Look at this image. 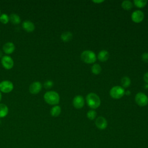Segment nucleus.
Segmentation results:
<instances>
[{"instance_id": "obj_18", "label": "nucleus", "mask_w": 148, "mask_h": 148, "mask_svg": "<svg viewBox=\"0 0 148 148\" xmlns=\"http://www.w3.org/2000/svg\"><path fill=\"white\" fill-rule=\"evenodd\" d=\"M9 20H10L11 23L13 24H18L20 23L21 21L20 17H19V16L15 13H12L10 15Z\"/></svg>"}, {"instance_id": "obj_6", "label": "nucleus", "mask_w": 148, "mask_h": 148, "mask_svg": "<svg viewBox=\"0 0 148 148\" xmlns=\"http://www.w3.org/2000/svg\"><path fill=\"white\" fill-rule=\"evenodd\" d=\"M14 88L13 84L9 80H3L0 83V91L4 93L11 92Z\"/></svg>"}, {"instance_id": "obj_30", "label": "nucleus", "mask_w": 148, "mask_h": 148, "mask_svg": "<svg viewBox=\"0 0 148 148\" xmlns=\"http://www.w3.org/2000/svg\"><path fill=\"white\" fill-rule=\"evenodd\" d=\"M1 99H2V94H1V92L0 91V101H1Z\"/></svg>"}, {"instance_id": "obj_32", "label": "nucleus", "mask_w": 148, "mask_h": 148, "mask_svg": "<svg viewBox=\"0 0 148 148\" xmlns=\"http://www.w3.org/2000/svg\"><path fill=\"white\" fill-rule=\"evenodd\" d=\"M0 14H1V10H0Z\"/></svg>"}, {"instance_id": "obj_19", "label": "nucleus", "mask_w": 148, "mask_h": 148, "mask_svg": "<svg viewBox=\"0 0 148 148\" xmlns=\"http://www.w3.org/2000/svg\"><path fill=\"white\" fill-rule=\"evenodd\" d=\"M121 6L125 10H130L132 8V3L130 1H124L121 3Z\"/></svg>"}, {"instance_id": "obj_11", "label": "nucleus", "mask_w": 148, "mask_h": 148, "mask_svg": "<svg viewBox=\"0 0 148 148\" xmlns=\"http://www.w3.org/2000/svg\"><path fill=\"white\" fill-rule=\"evenodd\" d=\"M73 105L75 108L77 109H80L83 108L84 105V99L81 95H77L75 97L73 100Z\"/></svg>"}, {"instance_id": "obj_17", "label": "nucleus", "mask_w": 148, "mask_h": 148, "mask_svg": "<svg viewBox=\"0 0 148 148\" xmlns=\"http://www.w3.org/2000/svg\"><path fill=\"white\" fill-rule=\"evenodd\" d=\"M72 38V34L69 31H66L63 32L61 35V39L62 41L65 42H69Z\"/></svg>"}, {"instance_id": "obj_23", "label": "nucleus", "mask_w": 148, "mask_h": 148, "mask_svg": "<svg viewBox=\"0 0 148 148\" xmlns=\"http://www.w3.org/2000/svg\"><path fill=\"white\" fill-rule=\"evenodd\" d=\"M9 21V17L8 14L3 13L0 16V21L4 24H7Z\"/></svg>"}, {"instance_id": "obj_28", "label": "nucleus", "mask_w": 148, "mask_h": 148, "mask_svg": "<svg viewBox=\"0 0 148 148\" xmlns=\"http://www.w3.org/2000/svg\"><path fill=\"white\" fill-rule=\"evenodd\" d=\"M125 94H126V95H130V94H131V92H130V91H129V90H127L125 92Z\"/></svg>"}, {"instance_id": "obj_12", "label": "nucleus", "mask_w": 148, "mask_h": 148, "mask_svg": "<svg viewBox=\"0 0 148 148\" xmlns=\"http://www.w3.org/2000/svg\"><path fill=\"white\" fill-rule=\"evenodd\" d=\"M22 27L23 29L28 32H31L35 29L34 24L29 20L24 21L22 24Z\"/></svg>"}, {"instance_id": "obj_1", "label": "nucleus", "mask_w": 148, "mask_h": 148, "mask_svg": "<svg viewBox=\"0 0 148 148\" xmlns=\"http://www.w3.org/2000/svg\"><path fill=\"white\" fill-rule=\"evenodd\" d=\"M45 102L50 105H57L60 101L59 94L54 91H49L44 94Z\"/></svg>"}, {"instance_id": "obj_3", "label": "nucleus", "mask_w": 148, "mask_h": 148, "mask_svg": "<svg viewBox=\"0 0 148 148\" xmlns=\"http://www.w3.org/2000/svg\"><path fill=\"white\" fill-rule=\"evenodd\" d=\"M81 58L84 62L91 64L96 61V55L95 53L91 50H85L82 52Z\"/></svg>"}, {"instance_id": "obj_16", "label": "nucleus", "mask_w": 148, "mask_h": 148, "mask_svg": "<svg viewBox=\"0 0 148 148\" xmlns=\"http://www.w3.org/2000/svg\"><path fill=\"white\" fill-rule=\"evenodd\" d=\"M61 109L60 106L55 105L50 110V114L53 117H57L61 113Z\"/></svg>"}, {"instance_id": "obj_21", "label": "nucleus", "mask_w": 148, "mask_h": 148, "mask_svg": "<svg viewBox=\"0 0 148 148\" xmlns=\"http://www.w3.org/2000/svg\"><path fill=\"white\" fill-rule=\"evenodd\" d=\"M121 83L122 86L124 87H128L131 84V80L128 77L124 76V77H122Z\"/></svg>"}, {"instance_id": "obj_8", "label": "nucleus", "mask_w": 148, "mask_h": 148, "mask_svg": "<svg viewBox=\"0 0 148 148\" xmlns=\"http://www.w3.org/2000/svg\"><path fill=\"white\" fill-rule=\"evenodd\" d=\"M42 85L40 82H34L31 84L29 87V92L32 94H38L42 90Z\"/></svg>"}, {"instance_id": "obj_9", "label": "nucleus", "mask_w": 148, "mask_h": 148, "mask_svg": "<svg viewBox=\"0 0 148 148\" xmlns=\"http://www.w3.org/2000/svg\"><path fill=\"white\" fill-rule=\"evenodd\" d=\"M143 18L144 13L141 10H135L132 13L131 15V18L132 21L136 23L141 22Z\"/></svg>"}, {"instance_id": "obj_13", "label": "nucleus", "mask_w": 148, "mask_h": 148, "mask_svg": "<svg viewBox=\"0 0 148 148\" xmlns=\"http://www.w3.org/2000/svg\"><path fill=\"white\" fill-rule=\"evenodd\" d=\"M3 51L8 54L12 53L15 50V46L12 42H7L3 46Z\"/></svg>"}, {"instance_id": "obj_20", "label": "nucleus", "mask_w": 148, "mask_h": 148, "mask_svg": "<svg viewBox=\"0 0 148 148\" xmlns=\"http://www.w3.org/2000/svg\"><path fill=\"white\" fill-rule=\"evenodd\" d=\"M102 68L101 66L98 64H95L91 67V71L95 75H98L101 72Z\"/></svg>"}, {"instance_id": "obj_5", "label": "nucleus", "mask_w": 148, "mask_h": 148, "mask_svg": "<svg viewBox=\"0 0 148 148\" xmlns=\"http://www.w3.org/2000/svg\"><path fill=\"white\" fill-rule=\"evenodd\" d=\"M135 100L136 103L140 106H144L148 103L147 96L141 92H139L136 94Z\"/></svg>"}, {"instance_id": "obj_26", "label": "nucleus", "mask_w": 148, "mask_h": 148, "mask_svg": "<svg viewBox=\"0 0 148 148\" xmlns=\"http://www.w3.org/2000/svg\"><path fill=\"white\" fill-rule=\"evenodd\" d=\"M142 59L144 62H148V53H145L142 55Z\"/></svg>"}, {"instance_id": "obj_31", "label": "nucleus", "mask_w": 148, "mask_h": 148, "mask_svg": "<svg viewBox=\"0 0 148 148\" xmlns=\"http://www.w3.org/2000/svg\"><path fill=\"white\" fill-rule=\"evenodd\" d=\"M1 120H0V124H1Z\"/></svg>"}, {"instance_id": "obj_7", "label": "nucleus", "mask_w": 148, "mask_h": 148, "mask_svg": "<svg viewBox=\"0 0 148 148\" xmlns=\"http://www.w3.org/2000/svg\"><path fill=\"white\" fill-rule=\"evenodd\" d=\"M1 63L3 68L6 69H10L13 67L14 61L9 56H3L1 58Z\"/></svg>"}, {"instance_id": "obj_14", "label": "nucleus", "mask_w": 148, "mask_h": 148, "mask_svg": "<svg viewBox=\"0 0 148 148\" xmlns=\"http://www.w3.org/2000/svg\"><path fill=\"white\" fill-rule=\"evenodd\" d=\"M109 57V53L105 50H102L99 52L98 54V58L101 61H106Z\"/></svg>"}, {"instance_id": "obj_15", "label": "nucleus", "mask_w": 148, "mask_h": 148, "mask_svg": "<svg viewBox=\"0 0 148 148\" xmlns=\"http://www.w3.org/2000/svg\"><path fill=\"white\" fill-rule=\"evenodd\" d=\"M9 112L8 107L3 103H0V118L5 117Z\"/></svg>"}, {"instance_id": "obj_29", "label": "nucleus", "mask_w": 148, "mask_h": 148, "mask_svg": "<svg viewBox=\"0 0 148 148\" xmlns=\"http://www.w3.org/2000/svg\"><path fill=\"white\" fill-rule=\"evenodd\" d=\"M93 2H98V3H100V2H103V1H94Z\"/></svg>"}, {"instance_id": "obj_2", "label": "nucleus", "mask_w": 148, "mask_h": 148, "mask_svg": "<svg viewBox=\"0 0 148 148\" xmlns=\"http://www.w3.org/2000/svg\"><path fill=\"white\" fill-rule=\"evenodd\" d=\"M86 102L88 106L92 109L98 108L101 104L99 97L95 93H89L86 97Z\"/></svg>"}, {"instance_id": "obj_22", "label": "nucleus", "mask_w": 148, "mask_h": 148, "mask_svg": "<svg viewBox=\"0 0 148 148\" xmlns=\"http://www.w3.org/2000/svg\"><path fill=\"white\" fill-rule=\"evenodd\" d=\"M147 1L145 0H135L134 1V3L136 6L138 8H143L144 7L146 3H147Z\"/></svg>"}, {"instance_id": "obj_10", "label": "nucleus", "mask_w": 148, "mask_h": 148, "mask_svg": "<svg viewBox=\"0 0 148 148\" xmlns=\"http://www.w3.org/2000/svg\"><path fill=\"white\" fill-rule=\"evenodd\" d=\"M95 124L99 130L105 129L108 125L106 120L103 117H102V116H99L96 119Z\"/></svg>"}, {"instance_id": "obj_25", "label": "nucleus", "mask_w": 148, "mask_h": 148, "mask_svg": "<svg viewBox=\"0 0 148 148\" xmlns=\"http://www.w3.org/2000/svg\"><path fill=\"white\" fill-rule=\"evenodd\" d=\"M53 86V82L51 80H47L44 83V87L45 88H47V89L50 88L51 87H52Z\"/></svg>"}, {"instance_id": "obj_4", "label": "nucleus", "mask_w": 148, "mask_h": 148, "mask_svg": "<svg viewBox=\"0 0 148 148\" xmlns=\"http://www.w3.org/2000/svg\"><path fill=\"white\" fill-rule=\"evenodd\" d=\"M125 94L124 89L119 86L113 87L110 91V96L114 99L121 98Z\"/></svg>"}, {"instance_id": "obj_27", "label": "nucleus", "mask_w": 148, "mask_h": 148, "mask_svg": "<svg viewBox=\"0 0 148 148\" xmlns=\"http://www.w3.org/2000/svg\"><path fill=\"white\" fill-rule=\"evenodd\" d=\"M143 79L145 82L146 83V84H148V72H146L143 76Z\"/></svg>"}, {"instance_id": "obj_24", "label": "nucleus", "mask_w": 148, "mask_h": 148, "mask_svg": "<svg viewBox=\"0 0 148 148\" xmlns=\"http://www.w3.org/2000/svg\"><path fill=\"white\" fill-rule=\"evenodd\" d=\"M97 116V113L95 110H88V112L87 113V117L90 119V120H94L95 117Z\"/></svg>"}]
</instances>
